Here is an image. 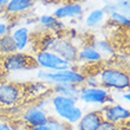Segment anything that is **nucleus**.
I'll list each match as a JSON object with an SVG mask.
<instances>
[{
	"label": "nucleus",
	"mask_w": 130,
	"mask_h": 130,
	"mask_svg": "<svg viewBox=\"0 0 130 130\" xmlns=\"http://www.w3.org/2000/svg\"><path fill=\"white\" fill-rule=\"evenodd\" d=\"M97 130H121V127L115 123H111V122H108V121L103 120L101 122V124L98 125Z\"/></svg>",
	"instance_id": "obj_27"
},
{
	"label": "nucleus",
	"mask_w": 130,
	"mask_h": 130,
	"mask_svg": "<svg viewBox=\"0 0 130 130\" xmlns=\"http://www.w3.org/2000/svg\"><path fill=\"white\" fill-rule=\"evenodd\" d=\"M11 36L13 38V41L15 44L17 51L19 52H25L28 48L30 44H31V31L26 25H20L11 31Z\"/></svg>",
	"instance_id": "obj_13"
},
{
	"label": "nucleus",
	"mask_w": 130,
	"mask_h": 130,
	"mask_svg": "<svg viewBox=\"0 0 130 130\" xmlns=\"http://www.w3.org/2000/svg\"><path fill=\"white\" fill-rule=\"evenodd\" d=\"M51 93L52 95H60V96L70 97L78 101L79 95V85L76 84H51Z\"/></svg>",
	"instance_id": "obj_18"
},
{
	"label": "nucleus",
	"mask_w": 130,
	"mask_h": 130,
	"mask_svg": "<svg viewBox=\"0 0 130 130\" xmlns=\"http://www.w3.org/2000/svg\"><path fill=\"white\" fill-rule=\"evenodd\" d=\"M91 46L95 47L99 52V55L102 56L103 60H110L112 59L116 55V50L112 46V44L106 39H93L91 43Z\"/></svg>",
	"instance_id": "obj_19"
},
{
	"label": "nucleus",
	"mask_w": 130,
	"mask_h": 130,
	"mask_svg": "<svg viewBox=\"0 0 130 130\" xmlns=\"http://www.w3.org/2000/svg\"><path fill=\"white\" fill-rule=\"evenodd\" d=\"M4 14H5V8H4V7H0V18H3Z\"/></svg>",
	"instance_id": "obj_39"
},
{
	"label": "nucleus",
	"mask_w": 130,
	"mask_h": 130,
	"mask_svg": "<svg viewBox=\"0 0 130 130\" xmlns=\"http://www.w3.org/2000/svg\"><path fill=\"white\" fill-rule=\"evenodd\" d=\"M58 37H59L58 33L45 31L43 34H40V37L38 38L37 51H48V50H51Z\"/></svg>",
	"instance_id": "obj_21"
},
{
	"label": "nucleus",
	"mask_w": 130,
	"mask_h": 130,
	"mask_svg": "<svg viewBox=\"0 0 130 130\" xmlns=\"http://www.w3.org/2000/svg\"><path fill=\"white\" fill-rule=\"evenodd\" d=\"M38 23L45 31L48 32H55L58 33L60 31L65 30V24L62 20H58L57 18H55L52 14H41L38 18Z\"/></svg>",
	"instance_id": "obj_16"
},
{
	"label": "nucleus",
	"mask_w": 130,
	"mask_h": 130,
	"mask_svg": "<svg viewBox=\"0 0 130 130\" xmlns=\"http://www.w3.org/2000/svg\"><path fill=\"white\" fill-rule=\"evenodd\" d=\"M0 130H13L6 122H0Z\"/></svg>",
	"instance_id": "obj_33"
},
{
	"label": "nucleus",
	"mask_w": 130,
	"mask_h": 130,
	"mask_svg": "<svg viewBox=\"0 0 130 130\" xmlns=\"http://www.w3.org/2000/svg\"><path fill=\"white\" fill-rule=\"evenodd\" d=\"M103 58L99 55L95 47H92L90 44L83 45L80 48H78V57L77 63H84V64H98L102 63Z\"/></svg>",
	"instance_id": "obj_15"
},
{
	"label": "nucleus",
	"mask_w": 130,
	"mask_h": 130,
	"mask_svg": "<svg viewBox=\"0 0 130 130\" xmlns=\"http://www.w3.org/2000/svg\"><path fill=\"white\" fill-rule=\"evenodd\" d=\"M34 59L39 68H41L43 70H47V71H60V70H66L73 66L63 58H60L57 53H55L51 50L37 51L34 55Z\"/></svg>",
	"instance_id": "obj_7"
},
{
	"label": "nucleus",
	"mask_w": 130,
	"mask_h": 130,
	"mask_svg": "<svg viewBox=\"0 0 130 130\" xmlns=\"http://www.w3.org/2000/svg\"><path fill=\"white\" fill-rule=\"evenodd\" d=\"M115 5H116V11L117 12H120V13L129 17V12H130L129 0H120V1H116Z\"/></svg>",
	"instance_id": "obj_25"
},
{
	"label": "nucleus",
	"mask_w": 130,
	"mask_h": 130,
	"mask_svg": "<svg viewBox=\"0 0 130 130\" xmlns=\"http://www.w3.org/2000/svg\"><path fill=\"white\" fill-rule=\"evenodd\" d=\"M102 3L104 4V5H106V4H113V3H116V0H102Z\"/></svg>",
	"instance_id": "obj_38"
},
{
	"label": "nucleus",
	"mask_w": 130,
	"mask_h": 130,
	"mask_svg": "<svg viewBox=\"0 0 130 130\" xmlns=\"http://www.w3.org/2000/svg\"><path fill=\"white\" fill-rule=\"evenodd\" d=\"M84 14V7L79 1H66L60 4L55 11L52 15L58 20H66V19H80Z\"/></svg>",
	"instance_id": "obj_10"
},
{
	"label": "nucleus",
	"mask_w": 130,
	"mask_h": 130,
	"mask_svg": "<svg viewBox=\"0 0 130 130\" xmlns=\"http://www.w3.org/2000/svg\"><path fill=\"white\" fill-rule=\"evenodd\" d=\"M50 102L57 118L64 121L69 125H76L84 113L82 108L77 105L78 101L70 97L52 95L50 96Z\"/></svg>",
	"instance_id": "obj_1"
},
{
	"label": "nucleus",
	"mask_w": 130,
	"mask_h": 130,
	"mask_svg": "<svg viewBox=\"0 0 130 130\" xmlns=\"http://www.w3.org/2000/svg\"><path fill=\"white\" fill-rule=\"evenodd\" d=\"M102 121L103 118L99 110H90L88 112L83 113L78 123L76 124L77 130H97Z\"/></svg>",
	"instance_id": "obj_14"
},
{
	"label": "nucleus",
	"mask_w": 130,
	"mask_h": 130,
	"mask_svg": "<svg viewBox=\"0 0 130 130\" xmlns=\"http://www.w3.org/2000/svg\"><path fill=\"white\" fill-rule=\"evenodd\" d=\"M10 0H0V7H5Z\"/></svg>",
	"instance_id": "obj_36"
},
{
	"label": "nucleus",
	"mask_w": 130,
	"mask_h": 130,
	"mask_svg": "<svg viewBox=\"0 0 130 130\" xmlns=\"http://www.w3.org/2000/svg\"><path fill=\"white\" fill-rule=\"evenodd\" d=\"M78 101L84 104H95V105H105V104H112L115 103L112 93L110 90L103 88V86H90L80 85L79 86Z\"/></svg>",
	"instance_id": "obj_5"
},
{
	"label": "nucleus",
	"mask_w": 130,
	"mask_h": 130,
	"mask_svg": "<svg viewBox=\"0 0 130 130\" xmlns=\"http://www.w3.org/2000/svg\"><path fill=\"white\" fill-rule=\"evenodd\" d=\"M39 1L44 4H53V3H59L60 0H39Z\"/></svg>",
	"instance_id": "obj_35"
},
{
	"label": "nucleus",
	"mask_w": 130,
	"mask_h": 130,
	"mask_svg": "<svg viewBox=\"0 0 130 130\" xmlns=\"http://www.w3.org/2000/svg\"><path fill=\"white\" fill-rule=\"evenodd\" d=\"M78 46L76 45L75 41L70 40L66 37H58L56 43L52 46L51 51L70 63L71 65H75L77 63V57H78Z\"/></svg>",
	"instance_id": "obj_9"
},
{
	"label": "nucleus",
	"mask_w": 130,
	"mask_h": 130,
	"mask_svg": "<svg viewBox=\"0 0 130 130\" xmlns=\"http://www.w3.org/2000/svg\"><path fill=\"white\" fill-rule=\"evenodd\" d=\"M36 0H10L5 8V17H20L24 15L34 7Z\"/></svg>",
	"instance_id": "obj_12"
},
{
	"label": "nucleus",
	"mask_w": 130,
	"mask_h": 130,
	"mask_svg": "<svg viewBox=\"0 0 130 130\" xmlns=\"http://www.w3.org/2000/svg\"><path fill=\"white\" fill-rule=\"evenodd\" d=\"M21 118L27 127H36V125H43L46 123L48 115L45 110L33 104V105L26 106L21 111Z\"/></svg>",
	"instance_id": "obj_11"
},
{
	"label": "nucleus",
	"mask_w": 130,
	"mask_h": 130,
	"mask_svg": "<svg viewBox=\"0 0 130 130\" xmlns=\"http://www.w3.org/2000/svg\"><path fill=\"white\" fill-rule=\"evenodd\" d=\"M85 86H90V88H96L99 85V79L98 76L96 75H85V79H84V84Z\"/></svg>",
	"instance_id": "obj_26"
},
{
	"label": "nucleus",
	"mask_w": 130,
	"mask_h": 130,
	"mask_svg": "<svg viewBox=\"0 0 130 130\" xmlns=\"http://www.w3.org/2000/svg\"><path fill=\"white\" fill-rule=\"evenodd\" d=\"M0 65L5 73L19 71H31L38 69L34 56H31L26 52H13L11 55L0 57Z\"/></svg>",
	"instance_id": "obj_4"
},
{
	"label": "nucleus",
	"mask_w": 130,
	"mask_h": 130,
	"mask_svg": "<svg viewBox=\"0 0 130 130\" xmlns=\"http://www.w3.org/2000/svg\"><path fill=\"white\" fill-rule=\"evenodd\" d=\"M122 98L124 99V101H127V102H129L130 101V93H129V91H125V90H124L123 91V93H122Z\"/></svg>",
	"instance_id": "obj_34"
},
{
	"label": "nucleus",
	"mask_w": 130,
	"mask_h": 130,
	"mask_svg": "<svg viewBox=\"0 0 130 130\" xmlns=\"http://www.w3.org/2000/svg\"><path fill=\"white\" fill-rule=\"evenodd\" d=\"M68 39H70V40H75L76 38H78V32H77V30H76L75 27H72V28H70L68 31Z\"/></svg>",
	"instance_id": "obj_31"
},
{
	"label": "nucleus",
	"mask_w": 130,
	"mask_h": 130,
	"mask_svg": "<svg viewBox=\"0 0 130 130\" xmlns=\"http://www.w3.org/2000/svg\"><path fill=\"white\" fill-rule=\"evenodd\" d=\"M12 31V24L7 21H1L0 23V37H3L7 33H11Z\"/></svg>",
	"instance_id": "obj_29"
},
{
	"label": "nucleus",
	"mask_w": 130,
	"mask_h": 130,
	"mask_svg": "<svg viewBox=\"0 0 130 130\" xmlns=\"http://www.w3.org/2000/svg\"><path fill=\"white\" fill-rule=\"evenodd\" d=\"M36 105L38 106V108H40V109L43 110H46L51 106V102H50V96H44L41 97V98H38L37 103H36Z\"/></svg>",
	"instance_id": "obj_28"
},
{
	"label": "nucleus",
	"mask_w": 130,
	"mask_h": 130,
	"mask_svg": "<svg viewBox=\"0 0 130 130\" xmlns=\"http://www.w3.org/2000/svg\"><path fill=\"white\" fill-rule=\"evenodd\" d=\"M37 78L41 82L51 84H76V85H83L85 73L75 68H70L60 71H47V70H39L37 73Z\"/></svg>",
	"instance_id": "obj_2"
},
{
	"label": "nucleus",
	"mask_w": 130,
	"mask_h": 130,
	"mask_svg": "<svg viewBox=\"0 0 130 130\" xmlns=\"http://www.w3.org/2000/svg\"><path fill=\"white\" fill-rule=\"evenodd\" d=\"M4 76H5V72H4L3 68H1V65H0V80L4 79Z\"/></svg>",
	"instance_id": "obj_37"
},
{
	"label": "nucleus",
	"mask_w": 130,
	"mask_h": 130,
	"mask_svg": "<svg viewBox=\"0 0 130 130\" xmlns=\"http://www.w3.org/2000/svg\"><path fill=\"white\" fill-rule=\"evenodd\" d=\"M109 23L110 24H112L113 26H118V27H129L130 26V19L129 17H127V15H124V14L120 13V12H117V11H115V12H112V13L110 14L109 17Z\"/></svg>",
	"instance_id": "obj_23"
},
{
	"label": "nucleus",
	"mask_w": 130,
	"mask_h": 130,
	"mask_svg": "<svg viewBox=\"0 0 130 130\" xmlns=\"http://www.w3.org/2000/svg\"><path fill=\"white\" fill-rule=\"evenodd\" d=\"M46 125L50 130H71V125H69L64 121H60L59 118H56L53 116H48Z\"/></svg>",
	"instance_id": "obj_24"
},
{
	"label": "nucleus",
	"mask_w": 130,
	"mask_h": 130,
	"mask_svg": "<svg viewBox=\"0 0 130 130\" xmlns=\"http://www.w3.org/2000/svg\"><path fill=\"white\" fill-rule=\"evenodd\" d=\"M27 130H50L46 123L43 125H36V127H27Z\"/></svg>",
	"instance_id": "obj_32"
},
{
	"label": "nucleus",
	"mask_w": 130,
	"mask_h": 130,
	"mask_svg": "<svg viewBox=\"0 0 130 130\" xmlns=\"http://www.w3.org/2000/svg\"><path fill=\"white\" fill-rule=\"evenodd\" d=\"M24 96L23 85L17 83L0 80V108H11L18 105L20 99Z\"/></svg>",
	"instance_id": "obj_6"
},
{
	"label": "nucleus",
	"mask_w": 130,
	"mask_h": 130,
	"mask_svg": "<svg viewBox=\"0 0 130 130\" xmlns=\"http://www.w3.org/2000/svg\"><path fill=\"white\" fill-rule=\"evenodd\" d=\"M101 10L103 11V13L105 14L106 17H109L112 12L116 11V5H115V3L113 4H106V5H104V6L101 8Z\"/></svg>",
	"instance_id": "obj_30"
},
{
	"label": "nucleus",
	"mask_w": 130,
	"mask_h": 130,
	"mask_svg": "<svg viewBox=\"0 0 130 130\" xmlns=\"http://www.w3.org/2000/svg\"><path fill=\"white\" fill-rule=\"evenodd\" d=\"M99 85L108 90L124 91L129 89L130 76L129 72L116 66H106L99 71Z\"/></svg>",
	"instance_id": "obj_3"
},
{
	"label": "nucleus",
	"mask_w": 130,
	"mask_h": 130,
	"mask_svg": "<svg viewBox=\"0 0 130 130\" xmlns=\"http://www.w3.org/2000/svg\"><path fill=\"white\" fill-rule=\"evenodd\" d=\"M13 52H17V47H15V44H14L11 33H7L3 37H0V57L11 55Z\"/></svg>",
	"instance_id": "obj_22"
},
{
	"label": "nucleus",
	"mask_w": 130,
	"mask_h": 130,
	"mask_svg": "<svg viewBox=\"0 0 130 130\" xmlns=\"http://www.w3.org/2000/svg\"><path fill=\"white\" fill-rule=\"evenodd\" d=\"M73 1H79L80 3V1H85V0H73Z\"/></svg>",
	"instance_id": "obj_40"
},
{
	"label": "nucleus",
	"mask_w": 130,
	"mask_h": 130,
	"mask_svg": "<svg viewBox=\"0 0 130 130\" xmlns=\"http://www.w3.org/2000/svg\"><path fill=\"white\" fill-rule=\"evenodd\" d=\"M24 92L30 93L32 97L41 98L44 96H48V92H51V86L47 83L38 80V82L26 83V85H23Z\"/></svg>",
	"instance_id": "obj_17"
},
{
	"label": "nucleus",
	"mask_w": 130,
	"mask_h": 130,
	"mask_svg": "<svg viewBox=\"0 0 130 130\" xmlns=\"http://www.w3.org/2000/svg\"><path fill=\"white\" fill-rule=\"evenodd\" d=\"M99 112L102 115V118L104 121L115 123L117 125L128 123L130 118V111L128 108L121 105L118 103H112V104H105L103 108L99 110Z\"/></svg>",
	"instance_id": "obj_8"
},
{
	"label": "nucleus",
	"mask_w": 130,
	"mask_h": 130,
	"mask_svg": "<svg viewBox=\"0 0 130 130\" xmlns=\"http://www.w3.org/2000/svg\"><path fill=\"white\" fill-rule=\"evenodd\" d=\"M106 21V15L103 13L101 8H93L86 14L84 23H85L86 27L89 28H98L101 27L104 23Z\"/></svg>",
	"instance_id": "obj_20"
}]
</instances>
